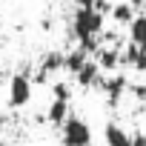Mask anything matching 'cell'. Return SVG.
I'll use <instances>...</instances> for the list:
<instances>
[{
    "label": "cell",
    "mask_w": 146,
    "mask_h": 146,
    "mask_svg": "<svg viewBox=\"0 0 146 146\" xmlns=\"http://www.w3.org/2000/svg\"><path fill=\"white\" fill-rule=\"evenodd\" d=\"M95 63H98L103 72H115V69L120 66V52L112 49V46H100V49L95 52Z\"/></svg>",
    "instance_id": "obj_8"
},
{
    "label": "cell",
    "mask_w": 146,
    "mask_h": 146,
    "mask_svg": "<svg viewBox=\"0 0 146 146\" xmlns=\"http://www.w3.org/2000/svg\"><path fill=\"white\" fill-rule=\"evenodd\" d=\"M103 140H106V146H132V135H129L120 123H106Z\"/></svg>",
    "instance_id": "obj_7"
},
{
    "label": "cell",
    "mask_w": 146,
    "mask_h": 146,
    "mask_svg": "<svg viewBox=\"0 0 146 146\" xmlns=\"http://www.w3.org/2000/svg\"><path fill=\"white\" fill-rule=\"evenodd\" d=\"M103 95H106V100H109V106H117L120 100H123V95L129 92V80L123 78V75H112V78H103Z\"/></svg>",
    "instance_id": "obj_4"
},
{
    "label": "cell",
    "mask_w": 146,
    "mask_h": 146,
    "mask_svg": "<svg viewBox=\"0 0 146 146\" xmlns=\"http://www.w3.org/2000/svg\"><path fill=\"white\" fill-rule=\"evenodd\" d=\"M75 80H78L80 89H95V86H103V72H100V66L95 60H89L78 75H75Z\"/></svg>",
    "instance_id": "obj_6"
},
{
    "label": "cell",
    "mask_w": 146,
    "mask_h": 146,
    "mask_svg": "<svg viewBox=\"0 0 146 146\" xmlns=\"http://www.w3.org/2000/svg\"><path fill=\"white\" fill-rule=\"evenodd\" d=\"M66 69V54L63 52H49L43 60H40V69H37V83H43V80H49V75H57V72H63Z\"/></svg>",
    "instance_id": "obj_5"
},
{
    "label": "cell",
    "mask_w": 146,
    "mask_h": 146,
    "mask_svg": "<svg viewBox=\"0 0 146 146\" xmlns=\"http://www.w3.org/2000/svg\"><path fill=\"white\" fill-rule=\"evenodd\" d=\"M129 40L135 46H146V15H137L129 23Z\"/></svg>",
    "instance_id": "obj_12"
},
{
    "label": "cell",
    "mask_w": 146,
    "mask_h": 146,
    "mask_svg": "<svg viewBox=\"0 0 146 146\" xmlns=\"http://www.w3.org/2000/svg\"><path fill=\"white\" fill-rule=\"evenodd\" d=\"M135 17H137V15H135V6L129 3V0H120V3L112 6V20H115L117 26H129Z\"/></svg>",
    "instance_id": "obj_11"
},
{
    "label": "cell",
    "mask_w": 146,
    "mask_h": 146,
    "mask_svg": "<svg viewBox=\"0 0 146 146\" xmlns=\"http://www.w3.org/2000/svg\"><path fill=\"white\" fill-rule=\"evenodd\" d=\"M63 135V146H92V126L80 117V115H69V120L60 126Z\"/></svg>",
    "instance_id": "obj_2"
},
{
    "label": "cell",
    "mask_w": 146,
    "mask_h": 146,
    "mask_svg": "<svg viewBox=\"0 0 146 146\" xmlns=\"http://www.w3.org/2000/svg\"><path fill=\"white\" fill-rule=\"evenodd\" d=\"M0 146H3V143H0Z\"/></svg>",
    "instance_id": "obj_17"
},
{
    "label": "cell",
    "mask_w": 146,
    "mask_h": 146,
    "mask_svg": "<svg viewBox=\"0 0 146 146\" xmlns=\"http://www.w3.org/2000/svg\"><path fill=\"white\" fill-rule=\"evenodd\" d=\"M140 49H143V52H146V46H140Z\"/></svg>",
    "instance_id": "obj_16"
},
{
    "label": "cell",
    "mask_w": 146,
    "mask_h": 146,
    "mask_svg": "<svg viewBox=\"0 0 146 146\" xmlns=\"http://www.w3.org/2000/svg\"><path fill=\"white\" fill-rule=\"evenodd\" d=\"M32 100V78L26 72H17L9 80V106L12 109H23Z\"/></svg>",
    "instance_id": "obj_3"
},
{
    "label": "cell",
    "mask_w": 146,
    "mask_h": 146,
    "mask_svg": "<svg viewBox=\"0 0 146 146\" xmlns=\"http://www.w3.org/2000/svg\"><path fill=\"white\" fill-rule=\"evenodd\" d=\"M129 92H132L137 100H146V83H129Z\"/></svg>",
    "instance_id": "obj_14"
},
{
    "label": "cell",
    "mask_w": 146,
    "mask_h": 146,
    "mask_svg": "<svg viewBox=\"0 0 146 146\" xmlns=\"http://www.w3.org/2000/svg\"><path fill=\"white\" fill-rule=\"evenodd\" d=\"M46 120H49L52 126H63V123L69 120V103H66V100H52L49 109H46Z\"/></svg>",
    "instance_id": "obj_10"
},
{
    "label": "cell",
    "mask_w": 146,
    "mask_h": 146,
    "mask_svg": "<svg viewBox=\"0 0 146 146\" xmlns=\"http://www.w3.org/2000/svg\"><path fill=\"white\" fill-rule=\"evenodd\" d=\"M132 146H146V132H132Z\"/></svg>",
    "instance_id": "obj_15"
},
{
    "label": "cell",
    "mask_w": 146,
    "mask_h": 146,
    "mask_svg": "<svg viewBox=\"0 0 146 146\" xmlns=\"http://www.w3.org/2000/svg\"><path fill=\"white\" fill-rule=\"evenodd\" d=\"M52 92H54V100H72V86L69 83H63V80H57L54 86H52Z\"/></svg>",
    "instance_id": "obj_13"
},
{
    "label": "cell",
    "mask_w": 146,
    "mask_h": 146,
    "mask_svg": "<svg viewBox=\"0 0 146 146\" xmlns=\"http://www.w3.org/2000/svg\"><path fill=\"white\" fill-rule=\"evenodd\" d=\"M72 35L78 37V43L86 52H98V37L103 35V15L89 9V6H78L75 17H72Z\"/></svg>",
    "instance_id": "obj_1"
},
{
    "label": "cell",
    "mask_w": 146,
    "mask_h": 146,
    "mask_svg": "<svg viewBox=\"0 0 146 146\" xmlns=\"http://www.w3.org/2000/svg\"><path fill=\"white\" fill-rule=\"evenodd\" d=\"M86 63H89V52L83 46H75L72 52H66V72L69 75H78Z\"/></svg>",
    "instance_id": "obj_9"
}]
</instances>
